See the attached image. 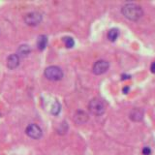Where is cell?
Wrapping results in <instances>:
<instances>
[{
    "instance_id": "obj_17",
    "label": "cell",
    "mask_w": 155,
    "mask_h": 155,
    "mask_svg": "<svg viewBox=\"0 0 155 155\" xmlns=\"http://www.w3.org/2000/svg\"><path fill=\"white\" fill-rule=\"evenodd\" d=\"M128 90H129L128 87H125V88H123V92H124V93H127Z\"/></svg>"
},
{
    "instance_id": "obj_7",
    "label": "cell",
    "mask_w": 155,
    "mask_h": 155,
    "mask_svg": "<svg viewBox=\"0 0 155 155\" xmlns=\"http://www.w3.org/2000/svg\"><path fill=\"white\" fill-rule=\"evenodd\" d=\"M19 65V57L18 54H11L7 58V66L10 69H16Z\"/></svg>"
},
{
    "instance_id": "obj_5",
    "label": "cell",
    "mask_w": 155,
    "mask_h": 155,
    "mask_svg": "<svg viewBox=\"0 0 155 155\" xmlns=\"http://www.w3.org/2000/svg\"><path fill=\"white\" fill-rule=\"evenodd\" d=\"M25 133L28 137H30L31 139L34 140H38L42 137V129L39 127L37 124H29L26 130H25Z\"/></svg>"
},
{
    "instance_id": "obj_3",
    "label": "cell",
    "mask_w": 155,
    "mask_h": 155,
    "mask_svg": "<svg viewBox=\"0 0 155 155\" xmlns=\"http://www.w3.org/2000/svg\"><path fill=\"white\" fill-rule=\"evenodd\" d=\"M45 76L48 80L50 81H60L63 78V72L61 70V68L57 66H50L46 68L45 70Z\"/></svg>"
},
{
    "instance_id": "obj_13",
    "label": "cell",
    "mask_w": 155,
    "mask_h": 155,
    "mask_svg": "<svg viewBox=\"0 0 155 155\" xmlns=\"http://www.w3.org/2000/svg\"><path fill=\"white\" fill-rule=\"evenodd\" d=\"M60 110H61V105H60V103L58 101H55L54 103H53V105L51 106V114L56 115V114H58L60 113Z\"/></svg>"
},
{
    "instance_id": "obj_15",
    "label": "cell",
    "mask_w": 155,
    "mask_h": 155,
    "mask_svg": "<svg viewBox=\"0 0 155 155\" xmlns=\"http://www.w3.org/2000/svg\"><path fill=\"white\" fill-rule=\"evenodd\" d=\"M150 153H151V150H150V148L148 147H144L143 149V155H150Z\"/></svg>"
},
{
    "instance_id": "obj_10",
    "label": "cell",
    "mask_w": 155,
    "mask_h": 155,
    "mask_svg": "<svg viewBox=\"0 0 155 155\" xmlns=\"http://www.w3.org/2000/svg\"><path fill=\"white\" fill-rule=\"evenodd\" d=\"M47 44H48L47 36L41 35V36L38 37V40H37V48H38V50H40V51L45 50L46 47H47Z\"/></svg>"
},
{
    "instance_id": "obj_16",
    "label": "cell",
    "mask_w": 155,
    "mask_h": 155,
    "mask_svg": "<svg viewBox=\"0 0 155 155\" xmlns=\"http://www.w3.org/2000/svg\"><path fill=\"white\" fill-rule=\"evenodd\" d=\"M150 70H151L152 73H154V74H155V61L152 63L151 66H150Z\"/></svg>"
},
{
    "instance_id": "obj_6",
    "label": "cell",
    "mask_w": 155,
    "mask_h": 155,
    "mask_svg": "<svg viewBox=\"0 0 155 155\" xmlns=\"http://www.w3.org/2000/svg\"><path fill=\"white\" fill-rule=\"evenodd\" d=\"M109 67H110V64L108 61L98 60L97 62H95V64L92 67V72H93L95 75H102L108 71Z\"/></svg>"
},
{
    "instance_id": "obj_12",
    "label": "cell",
    "mask_w": 155,
    "mask_h": 155,
    "mask_svg": "<svg viewBox=\"0 0 155 155\" xmlns=\"http://www.w3.org/2000/svg\"><path fill=\"white\" fill-rule=\"evenodd\" d=\"M119 35V31H118V29H116V28H111L110 30L108 32V39L111 42H114L116 39H117Z\"/></svg>"
},
{
    "instance_id": "obj_14",
    "label": "cell",
    "mask_w": 155,
    "mask_h": 155,
    "mask_svg": "<svg viewBox=\"0 0 155 155\" xmlns=\"http://www.w3.org/2000/svg\"><path fill=\"white\" fill-rule=\"evenodd\" d=\"M63 41H64L66 48H73L75 45V41H74V39H73L72 37H64V38H63Z\"/></svg>"
},
{
    "instance_id": "obj_8",
    "label": "cell",
    "mask_w": 155,
    "mask_h": 155,
    "mask_svg": "<svg viewBox=\"0 0 155 155\" xmlns=\"http://www.w3.org/2000/svg\"><path fill=\"white\" fill-rule=\"evenodd\" d=\"M143 117V110H140L139 108H136V109H133L132 110H131V113H130V119L131 120L138 122V121L142 120Z\"/></svg>"
},
{
    "instance_id": "obj_1",
    "label": "cell",
    "mask_w": 155,
    "mask_h": 155,
    "mask_svg": "<svg viewBox=\"0 0 155 155\" xmlns=\"http://www.w3.org/2000/svg\"><path fill=\"white\" fill-rule=\"evenodd\" d=\"M121 13H122L123 16L130 19V21H136L140 19L143 17V9L140 8V6L135 4V3H127L125 4L124 6L121 8Z\"/></svg>"
},
{
    "instance_id": "obj_2",
    "label": "cell",
    "mask_w": 155,
    "mask_h": 155,
    "mask_svg": "<svg viewBox=\"0 0 155 155\" xmlns=\"http://www.w3.org/2000/svg\"><path fill=\"white\" fill-rule=\"evenodd\" d=\"M88 110L92 114L95 115H102L106 110V107L104 102L101 99L93 98L88 104Z\"/></svg>"
},
{
    "instance_id": "obj_9",
    "label": "cell",
    "mask_w": 155,
    "mask_h": 155,
    "mask_svg": "<svg viewBox=\"0 0 155 155\" xmlns=\"http://www.w3.org/2000/svg\"><path fill=\"white\" fill-rule=\"evenodd\" d=\"M74 119L76 121V123H78V124H84V123L86 122L87 120H88V116H87V114L84 113V111L79 110V111H77V113H76Z\"/></svg>"
},
{
    "instance_id": "obj_11",
    "label": "cell",
    "mask_w": 155,
    "mask_h": 155,
    "mask_svg": "<svg viewBox=\"0 0 155 155\" xmlns=\"http://www.w3.org/2000/svg\"><path fill=\"white\" fill-rule=\"evenodd\" d=\"M29 52H30V48H29V46L21 45V46H19L17 54L18 55V57H25L29 54Z\"/></svg>"
},
{
    "instance_id": "obj_4",
    "label": "cell",
    "mask_w": 155,
    "mask_h": 155,
    "mask_svg": "<svg viewBox=\"0 0 155 155\" xmlns=\"http://www.w3.org/2000/svg\"><path fill=\"white\" fill-rule=\"evenodd\" d=\"M41 21H42V15L37 12L28 13L24 16V22H25L27 25L35 26V25H38Z\"/></svg>"
}]
</instances>
